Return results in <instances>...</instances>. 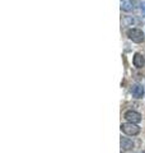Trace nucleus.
Listing matches in <instances>:
<instances>
[{
    "mask_svg": "<svg viewBox=\"0 0 145 153\" xmlns=\"http://www.w3.org/2000/svg\"><path fill=\"white\" fill-rule=\"evenodd\" d=\"M127 37L135 44H141L145 41V33L140 28H130L127 31Z\"/></svg>",
    "mask_w": 145,
    "mask_h": 153,
    "instance_id": "nucleus-1",
    "label": "nucleus"
},
{
    "mask_svg": "<svg viewBox=\"0 0 145 153\" xmlns=\"http://www.w3.org/2000/svg\"><path fill=\"white\" fill-rule=\"evenodd\" d=\"M121 131L124 134H126V135H138L140 133V126L136 125V124H132V123H125V124H121Z\"/></svg>",
    "mask_w": 145,
    "mask_h": 153,
    "instance_id": "nucleus-2",
    "label": "nucleus"
},
{
    "mask_svg": "<svg viewBox=\"0 0 145 153\" xmlns=\"http://www.w3.org/2000/svg\"><path fill=\"white\" fill-rule=\"evenodd\" d=\"M124 117L127 123H132V124H139L141 121V115L138 111H134V110H129L124 114Z\"/></svg>",
    "mask_w": 145,
    "mask_h": 153,
    "instance_id": "nucleus-3",
    "label": "nucleus"
},
{
    "mask_svg": "<svg viewBox=\"0 0 145 153\" xmlns=\"http://www.w3.org/2000/svg\"><path fill=\"white\" fill-rule=\"evenodd\" d=\"M144 93H145V91H144V87L141 84H132V87H131V94H132V97L134 98H143L144 97Z\"/></svg>",
    "mask_w": 145,
    "mask_h": 153,
    "instance_id": "nucleus-4",
    "label": "nucleus"
},
{
    "mask_svg": "<svg viewBox=\"0 0 145 153\" xmlns=\"http://www.w3.org/2000/svg\"><path fill=\"white\" fill-rule=\"evenodd\" d=\"M132 64L135 68H143V66H145V57L143 54H140V52H136V54L134 55V59H132Z\"/></svg>",
    "mask_w": 145,
    "mask_h": 153,
    "instance_id": "nucleus-5",
    "label": "nucleus"
},
{
    "mask_svg": "<svg viewBox=\"0 0 145 153\" xmlns=\"http://www.w3.org/2000/svg\"><path fill=\"white\" fill-rule=\"evenodd\" d=\"M120 144H121V149L122 151H130L134 148V142L130 139V138H125V137L121 138Z\"/></svg>",
    "mask_w": 145,
    "mask_h": 153,
    "instance_id": "nucleus-6",
    "label": "nucleus"
},
{
    "mask_svg": "<svg viewBox=\"0 0 145 153\" xmlns=\"http://www.w3.org/2000/svg\"><path fill=\"white\" fill-rule=\"evenodd\" d=\"M121 9L124 12H130L132 9V3L130 0H121Z\"/></svg>",
    "mask_w": 145,
    "mask_h": 153,
    "instance_id": "nucleus-7",
    "label": "nucleus"
},
{
    "mask_svg": "<svg viewBox=\"0 0 145 153\" xmlns=\"http://www.w3.org/2000/svg\"><path fill=\"white\" fill-rule=\"evenodd\" d=\"M124 22L126 23V25H131V23H134V22H135V19H134V18H131V17H127V18H125V19H124Z\"/></svg>",
    "mask_w": 145,
    "mask_h": 153,
    "instance_id": "nucleus-8",
    "label": "nucleus"
},
{
    "mask_svg": "<svg viewBox=\"0 0 145 153\" xmlns=\"http://www.w3.org/2000/svg\"><path fill=\"white\" fill-rule=\"evenodd\" d=\"M140 9H141V14H143V17L145 18V1H143L141 4H140Z\"/></svg>",
    "mask_w": 145,
    "mask_h": 153,
    "instance_id": "nucleus-9",
    "label": "nucleus"
},
{
    "mask_svg": "<svg viewBox=\"0 0 145 153\" xmlns=\"http://www.w3.org/2000/svg\"><path fill=\"white\" fill-rule=\"evenodd\" d=\"M130 1H131V3H132V5H134V4H135V3H136V1H138V0H130Z\"/></svg>",
    "mask_w": 145,
    "mask_h": 153,
    "instance_id": "nucleus-10",
    "label": "nucleus"
},
{
    "mask_svg": "<svg viewBox=\"0 0 145 153\" xmlns=\"http://www.w3.org/2000/svg\"><path fill=\"white\" fill-rule=\"evenodd\" d=\"M121 153H122V152H121Z\"/></svg>",
    "mask_w": 145,
    "mask_h": 153,
    "instance_id": "nucleus-11",
    "label": "nucleus"
}]
</instances>
